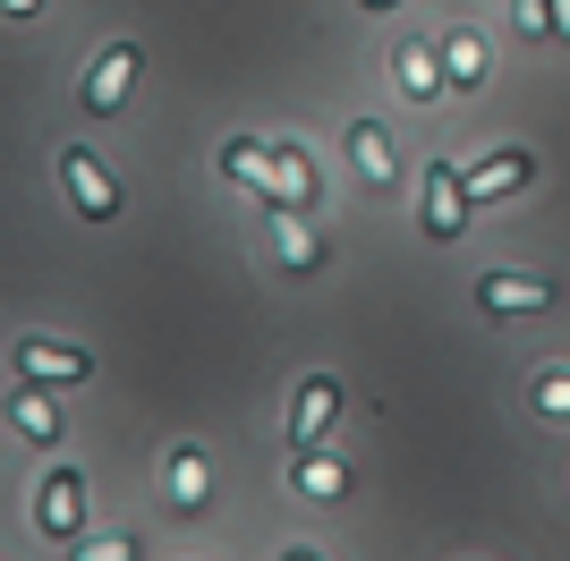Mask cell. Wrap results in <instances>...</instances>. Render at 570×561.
Returning a JSON list of instances; mask_svg holds the SVG:
<instances>
[{"label":"cell","mask_w":570,"mask_h":561,"mask_svg":"<svg viewBox=\"0 0 570 561\" xmlns=\"http://www.w3.org/2000/svg\"><path fill=\"white\" fill-rule=\"evenodd\" d=\"M35 528L51 544H77L86 537V468H51L43 493H35Z\"/></svg>","instance_id":"cell-1"},{"label":"cell","mask_w":570,"mask_h":561,"mask_svg":"<svg viewBox=\"0 0 570 561\" xmlns=\"http://www.w3.org/2000/svg\"><path fill=\"white\" fill-rule=\"evenodd\" d=\"M469 205H476V196H469V170L434 163V170H426V205H417V222H426L434 247H452V238L469 230Z\"/></svg>","instance_id":"cell-2"},{"label":"cell","mask_w":570,"mask_h":561,"mask_svg":"<svg viewBox=\"0 0 570 561\" xmlns=\"http://www.w3.org/2000/svg\"><path fill=\"white\" fill-rule=\"evenodd\" d=\"M333 417H341V374H307L289 400V451H324Z\"/></svg>","instance_id":"cell-3"},{"label":"cell","mask_w":570,"mask_h":561,"mask_svg":"<svg viewBox=\"0 0 570 561\" xmlns=\"http://www.w3.org/2000/svg\"><path fill=\"white\" fill-rule=\"evenodd\" d=\"M137 69H145V51L137 43H102V60L86 69V111H128V94H137Z\"/></svg>","instance_id":"cell-4"},{"label":"cell","mask_w":570,"mask_h":561,"mask_svg":"<svg viewBox=\"0 0 570 561\" xmlns=\"http://www.w3.org/2000/svg\"><path fill=\"white\" fill-rule=\"evenodd\" d=\"M60 179H69V205L86 213V222H111L119 213V179L86 154V145H60Z\"/></svg>","instance_id":"cell-5"},{"label":"cell","mask_w":570,"mask_h":561,"mask_svg":"<svg viewBox=\"0 0 570 561\" xmlns=\"http://www.w3.org/2000/svg\"><path fill=\"white\" fill-rule=\"evenodd\" d=\"M9 366H18V383H86V374H95V357L69 350V341H18V350H9Z\"/></svg>","instance_id":"cell-6"},{"label":"cell","mask_w":570,"mask_h":561,"mask_svg":"<svg viewBox=\"0 0 570 561\" xmlns=\"http://www.w3.org/2000/svg\"><path fill=\"white\" fill-rule=\"evenodd\" d=\"M392 86H401L409 102H434V94H443V43H434V35L392 43Z\"/></svg>","instance_id":"cell-7"},{"label":"cell","mask_w":570,"mask_h":561,"mask_svg":"<svg viewBox=\"0 0 570 561\" xmlns=\"http://www.w3.org/2000/svg\"><path fill=\"white\" fill-rule=\"evenodd\" d=\"M476 306H485V315H546L553 280H537V273H485V280H476Z\"/></svg>","instance_id":"cell-8"},{"label":"cell","mask_w":570,"mask_h":561,"mask_svg":"<svg viewBox=\"0 0 570 561\" xmlns=\"http://www.w3.org/2000/svg\"><path fill=\"white\" fill-rule=\"evenodd\" d=\"M528 179H537V154H520V145H494V154L469 170V196H476V205H494V196H520Z\"/></svg>","instance_id":"cell-9"},{"label":"cell","mask_w":570,"mask_h":561,"mask_svg":"<svg viewBox=\"0 0 570 561\" xmlns=\"http://www.w3.org/2000/svg\"><path fill=\"white\" fill-rule=\"evenodd\" d=\"M264 205H315V163L298 145H273V163H264Z\"/></svg>","instance_id":"cell-10"},{"label":"cell","mask_w":570,"mask_h":561,"mask_svg":"<svg viewBox=\"0 0 570 561\" xmlns=\"http://www.w3.org/2000/svg\"><path fill=\"white\" fill-rule=\"evenodd\" d=\"M9 425H18L26 443L60 451V409H51V383H18V392H9Z\"/></svg>","instance_id":"cell-11"},{"label":"cell","mask_w":570,"mask_h":561,"mask_svg":"<svg viewBox=\"0 0 570 561\" xmlns=\"http://www.w3.org/2000/svg\"><path fill=\"white\" fill-rule=\"evenodd\" d=\"M434 43H443V86L452 94L485 86V35H476V26H452V35H434Z\"/></svg>","instance_id":"cell-12"},{"label":"cell","mask_w":570,"mask_h":561,"mask_svg":"<svg viewBox=\"0 0 570 561\" xmlns=\"http://www.w3.org/2000/svg\"><path fill=\"white\" fill-rule=\"evenodd\" d=\"M205 493H214V468H205L196 443H179V451H170V502L196 519V511H205Z\"/></svg>","instance_id":"cell-13"},{"label":"cell","mask_w":570,"mask_h":561,"mask_svg":"<svg viewBox=\"0 0 570 561\" xmlns=\"http://www.w3.org/2000/svg\"><path fill=\"white\" fill-rule=\"evenodd\" d=\"M289 485L315 493V502H341V493H350V468H341L333 451H298V460H289Z\"/></svg>","instance_id":"cell-14"},{"label":"cell","mask_w":570,"mask_h":561,"mask_svg":"<svg viewBox=\"0 0 570 561\" xmlns=\"http://www.w3.org/2000/svg\"><path fill=\"white\" fill-rule=\"evenodd\" d=\"M273 238H282L289 273H315V264H324V247H315V230H307V213H298V205H273Z\"/></svg>","instance_id":"cell-15"},{"label":"cell","mask_w":570,"mask_h":561,"mask_svg":"<svg viewBox=\"0 0 570 561\" xmlns=\"http://www.w3.org/2000/svg\"><path fill=\"white\" fill-rule=\"evenodd\" d=\"M264 163H273V145H256V137H230V145H222V179L256 187V196H264Z\"/></svg>","instance_id":"cell-16"},{"label":"cell","mask_w":570,"mask_h":561,"mask_svg":"<svg viewBox=\"0 0 570 561\" xmlns=\"http://www.w3.org/2000/svg\"><path fill=\"white\" fill-rule=\"evenodd\" d=\"M350 154H357V170H366V179H392V137H383V128H375V119H357V128H350Z\"/></svg>","instance_id":"cell-17"},{"label":"cell","mask_w":570,"mask_h":561,"mask_svg":"<svg viewBox=\"0 0 570 561\" xmlns=\"http://www.w3.org/2000/svg\"><path fill=\"white\" fill-rule=\"evenodd\" d=\"M528 400H537V417H570V366H546Z\"/></svg>","instance_id":"cell-18"},{"label":"cell","mask_w":570,"mask_h":561,"mask_svg":"<svg viewBox=\"0 0 570 561\" xmlns=\"http://www.w3.org/2000/svg\"><path fill=\"white\" fill-rule=\"evenodd\" d=\"M77 561H137V537H77Z\"/></svg>","instance_id":"cell-19"},{"label":"cell","mask_w":570,"mask_h":561,"mask_svg":"<svg viewBox=\"0 0 570 561\" xmlns=\"http://www.w3.org/2000/svg\"><path fill=\"white\" fill-rule=\"evenodd\" d=\"M511 26H520L528 43H546V0H511Z\"/></svg>","instance_id":"cell-20"},{"label":"cell","mask_w":570,"mask_h":561,"mask_svg":"<svg viewBox=\"0 0 570 561\" xmlns=\"http://www.w3.org/2000/svg\"><path fill=\"white\" fill-rule=\"evenodd\" d=\"M553 35H570V0H546V43Z\"/></svg>","instance_id":"cell-21"},{"label":"cell","mask_w":570,"mask_h":561,"mask_svg":"<svg viewBox=\"0 0 570 561\" xmlns=\"http://www.w3.org/2000/svg\"><path fill=\"white\" fill-rule=\"evenodd\" d=\"M35 9H43V0H0V18H35Z\"/></svg>","instance_id":"cell-22"},{"label":"cell","mask_w":570,"mask_h":561,"mask_svg":"<svg viewBox=\"0 0 570 561\" xmlns=\"http://www.w3.org/2000/svg\"><path fill=\"white\" fill-rule=\"evenodd\" d=\"M282 561H315V553H307V544H289V553H282Z\"/></svg>","instance_id":"cell-23"},{"label":"cell","mask_w":570,"mask_h":561,"mask_svg":"<svg viewBox=\"0 0 570 561\" xmlns=\"http://www.w3.org/2000/svg\"><path fill=\"white\" fill-rule=\"evenodd\" d=\"M357 9H401V0H357Z\"/></svg>","instance_id":"cell-24"}]
</instances>
